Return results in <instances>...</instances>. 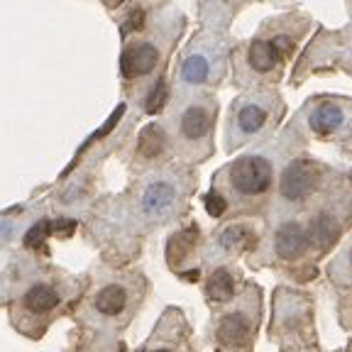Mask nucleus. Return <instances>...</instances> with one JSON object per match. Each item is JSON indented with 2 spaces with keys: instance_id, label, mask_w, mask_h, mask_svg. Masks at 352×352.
<instances>
[{
  "instance_id": "obj_1",
  "label": "nucleus",
  "mask_w": 352,
  "mask_h": 352,
  "mask_svg": "<svg viewBox=\"0 0 352 352\" xmlns=\"http://www.w3.org/2000/svg\"><path fill=\"white\" fill-rule=\"evenodd\" d=\"M81 294L83 281L78 276L32 254L15 257L0 274V303H6L12 328L30 340H39Z\"/></svg>"
},
{
  "instance_id": "obj_2",
  "label": "nucleus",
  "mask_w": 352,
  "mask_h": 352,
  "mask_svg": "<svg viewBox=\"0 0 352 352\" xmlns=\"http://www.w3.org/2000/svg\"><path fill=\"white\" fill-rule=\"evenodd\" d=\"M144 298V276L138 272L98 267L91 284L81 294L74 320L91 330L103 342H116V336L130 325Z\"/></svg>"
},
{
  "instance_id": "obj_3",
  "label": "nucleus",
  "mask_w": 352,
  "mask_h": 352,
  "mask_svg": "<svg viewBox=\"0 0 352 352\" xmlns=\"http://www.w3.org/2000/svg\"><path fill=\"white\" fill-rule=\"evenodd\" d=\"M272 179H274L272 162L267 157H259V154L240 157L228 169L230 188L242 198H257L262 193H267L272 186Z\"/></svg>"
},
{
  "instance_id": "obj_4",
  "label": "nucleus",
  "mask_w": 352,
  "mask_h": 352,
  "mask_svg": "<svg viewBox=\"0 0 352 352\" xmlns=\"http://www.w3.org/2000/svg\"><path fill=\"white\" fill-rule=\"evenodd\" d=\"M176 201H179V191L171 182H166V179L149 182L135 201V213H132L135 228H140V223H162V220H166L174 213Z\"/></svg>"
},
{
  "instance_id": "obj_5",
  "label": "nucleus",
  "mask_w": 352,
  "mask_h": 352,
  "mask_svg": "<svg viewBox=\"0 0 352 352\" xmlns=\"http://www.w3.org/2000/svg\"><path fill=\"white\" fill-rule=\"evenodd\" d=\"M316 184H318V169L314 162L308 160H294L281 174V196L292 204L306 201L314 193Z\"/></svg>"
},
{
  "instance_id": "obj_6",
  "label": "nucleus",
  "mask_w": 352,
  "mask_h": 352,
  "mask_svg": "<svg viewBox=\"0 0 352 352\" xmlns=\"http://www.w3.org/2000/svg\"><path fill=\"white\" fill-rule=\"evenodd\" d=\"M252 330H254V320L248 311H228L223 318L218 320L215 325V336H218V342L223 347H245L252 338Z\"/></svg>"
},
{
  "instance_id": "obj_7",
  "label": "nucleus",
  "mask_w": 352,
  "mask_h": 352,
  "mask_svg": "<svg viewBox=\"0 0 352 352\" xmlns=\"http://www.w3.org/2000/svg\"><path fill=\"white\" fill-rule=\"evenodd\" d=\"M160 61V52L157 47L149 42H138L130 44L120 56V72L125 78H138V76H147L154 66Z\"/></svg>"
},
{
  "instance_id": "obj_8",
  "label": "nucleus",
  "mask_w": 352,
  "mask_h": 352,
  "mask_svg": "<svg viewBox=\"0 0 352 352\" xmlns=\"http://www.w3.org/2000/svg\"><path fill=\"white\" fill-rule=\"evenodd\" d=\"M308 242H311V237L298 223H284L274 232V252L279 259L292 262V259H298L306 252Z\"/></svg>"
},
{
  "instance_id": "obj_9",
  "label": "nucleus",
  "mask_w": 352,
  "mask_h": 352,
  "mask_svg": "<svg viewBox=\"0 0 352 352\" xmlns=\"http://www.w3.org/2000/svg\"><path fill=\"white\" fill-rule=\"evenodd\" d=\"M210 125H213V116L206 105H188L186 110L179 118V135H182L186 142H201L210 132Z\"/></svg>"
},
{
  "instance_id": "obj_10",
  "label": "nucleus",
  "mask_w": 352,
  "mask_h": 352,
  "mask_svg": "<svg viewBox=\"0 0 352 352\" xmlns=\"http://www.w3.org/2000/svg\"><path fill=\"white\" fill-rule=\"evenodd\" d=\"M196 242H198V228L196 226L186 228V230H182V232H176V235L169 240V245H166V262L176 270V267L188 257V252L196 248Z\"/></svg>"
},
{
  "instance_id": "obj_11",
  "label": "nucleus",
  "mask_w": 352,
  "mask_h": 352,
  "mask_svg": "<svg viewBox=\"0 0 352 352\" xmlns=\"http://www.w3.org/2000/svg\"><path fill=\"white\" fill-rule=\"evenodd\" d=\"M342 120H345V116H342V110L338 105L323 103L311 113V120L308 122H311V130L316 135H333L342 125Z\"/></svg>"
},
{
  "instance_id": "obj_12",
  "label": "nucleus",
  "mask_w": 352,
  "mask_h": 352,
  "mask_svg": "<svg viewBox=\"0 0 352 352\" xmlns=\"http://www.w3.org/2000/svg\"><path fill=\"white\" fill-rule=\"evenodd\" d=\"M235 296V281H232V274L228 270H215L213 274L206 281V298L213 303H228Z\"/></svg>"
},
{
  "instance_id": "obj_13",
  "label": "nucleus",
  "mask_w": 352,
  "mask_h": 352,
  "mask_svg": "<svg viewBox=\"0 0 352 352\" xmlns=\"http://www.w3.org/2000/svg\"><path fill=\"white\" fill-rule=\"evenodd\" d=\"M257 242L254 232L248 226H230L218 235V248L223 252H242V250H250Z\"/></svg>"
},
{
  "instance_id": "obj_14",
  "label": "nucleus",
  "mask_w": 352,
  "mask_h": 352,
  "mask_svg": "<svg viewBox=\"0 0 352 352\" xmlns=\"http://www.w3.org/2000/svg\"><path fill=\"white\" fill-rule=\"evenodd\" d=\"M267 118H270V113H267V108H262V105H257V103L242 105L235 118L237 132H242V135H254V132H259L267 125Z\"/></svg>"
},
{
  "instance_id": "obj_15",
  "label": "nucleus",
  "mask_w": 352,
  "mask_h": 352,
  "mask_svg": "<svg viewBox=\"0 0 352 352\" xmlns=\"http://www.w3.org/2000/svg\"><path fill=\"white\" fill-rule=\"evenodd\" d=\"M250 66H252L254 72L259 74H267L274 69V64L279 61V56H276L274 47H272V42H264V39H257V42L250 44Z\"/></svg>"
},
{
  "instance_id": "obj_16",
  "label": "nucleus",
  "mask_w": 352,
  "mask_h": 352,
  "mask_svg": "<svg viewBox=\"0 0 352 352\" xmlns=\"http://www.w3.org/2000/svg\"><path fill=\"white\" fill-rule=\"evenodd\" d=\"M164 144H166V135L160 125L144 127L142 135H140V154H142L144 160H154L164 149Z\"/></svg>"
},
{
  "instance_id": "obj_17",
  "label": "nucleus",
  "mask_w": 352,
  "mask_h": 352,
  "mask_svg": "<svg viewBox=\"0 0 352 352\" xmlns=\"http://www.w3.org/2000/svg\"><path fill=\"white\" fill-rule=\"evenodd\" d=\"M208 74H210V64L204 54H191L182 64V78L186 83H191V86L204 83L206 78H208Z\"/></svg>"
},
{
  "instance_id": "obj_18",
  "label": "nucleus",
  "mask_w": 352,
  "mask_h": 352,
  "mask_svg": "<svg viewBox=\"0 0 352 352\" xmlns=\"http://www.w3.org/2000/svg\"><path fill=\"white\" fill-rule=\"evenodd\" d=\"M311 240H316L318 245H328L333 237H336V226H333V220L325 218V215H320V218H316L314 223H311Z\"/></svg>"
},
{
  "instance_id": "obj_19",
  "label": "nucleus",
  "mask_w": 352,
  "mask_h": 352,
  "mask_svg": "<svg viewBox=\"0 0 352 352\" xmlns=\"http://www.w3.org/2000/svg\"><path fill=\"white\" fill-rule=\"evenodd\" d=\"M204 204H206V210H208V215H213V218L226 215V210H228V201H226V196H223L220 191H210L208 196L204 198Z\"/></svg>"
},
{
  "instance_id": "obj_20",
  "label": "nucleus",
  "mask_w": 352,
  "mask_h": 352,
  "mask_svg": "<svg viewBox=\"0 0 352 352\" xmlns=\"http://www.w3.org/2000/svg\"><path fill=\"white\" fill-rule=\"evenodd\" d=\"M164 100H166V86L164 81H157V86L152 88V94H149L147 98V113H160L162 108H164Z\"/></svg>"
},
{
  "instance_id": "obj_21",
  "label": "nucleus",
  "mask_w": 352,
  "mask_h": 352,
  "mask_svg": "<svg viewBox=\"0 0 352 352\" xmlns=\"http://www.w3.org/2000/svg\"><path fill=\"white\" fill-rule=\"evenodd\" d=\"M272 47H274V52H276V56H279V61L281 59H289V56L294 54V42H292V37H276L274 42H272Z\"/></svg>"
},
{
  "instance_id": "obj_22",
  "label": "nucleus",
  "mask_w": 352,
  "mask_h": 352,
  "mask_svg": "<svg viewBox=\"0 0 352 352\" xmlns=\"http://www.w3.org/2000/svg\"><path fill=\"white\" fill-rule=\"evenodd\" d=\"M142 20H144V12L142 10H135L130 15V20H127L125 32H130V30H140V28H142Z\"/></svg>"
}]
</instances>
